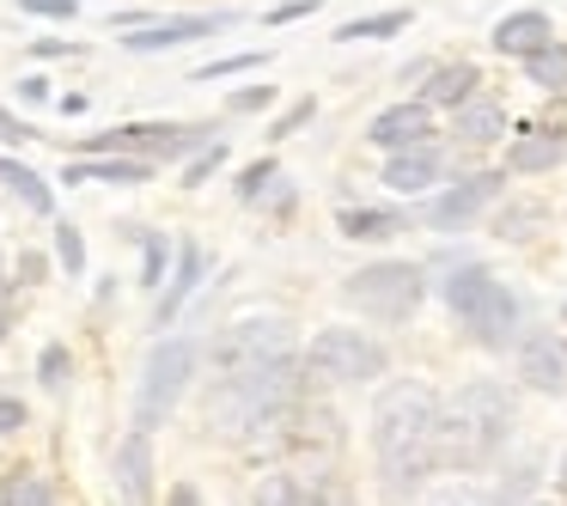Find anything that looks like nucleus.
<instances>
[{
  "instance_id": "nucleus-25",
  "label": "nucleus",
  "mask_w": 567,
  "mask_h": 506,
  "mask_svg": "<svg viewBox=\"0 0 567 506\" xmlns=\"http://www.w3.org/2000/svg\"><path fill=\"white\" fill-rule=\"evenodd\" d=\"M0 506H55V488L38 469H7L0 476Z\"/></svg>"
},
{
  "instance_id": "nucleus-29",
  "label": "nucleus",
  "mask_w": 567,
  "mask_h": 506,
  "mask_svg": "<svg viewBox=\"0 0 567 506\" xmlns=\"http://www.w3.org/2000/svg\"><path fill=\"white\" fill-rule=\"evenodd\" d=\"M38 379H43V391H68V379H74V354H68L62 342H50L43 360H38Z\"/></svg>"
},
{
  "instance_id": "nucleus-9",
  "label": "nucleus",
  "mask_w": 567,
  "mask_h": 506,
  "mask_svg": "<svg viewBox=\"0 0 567 506\" xmlns=\"http://www.w3.org/2000/svg\"><path fill=\"white\" fill-rule=\"evenodd\" d=\"M501 184H506V165L501 172H464L452 189L421 196V226H427V233H464V226L501 196Z\"/></svg>"
},
{
  "instance_id": "nucleus-45",
  "label": "nucleus",
  "mask_w": 567,
  "mask_h": 506,
  "mask_svg": "<svg viewBox=\"0 0 567 506\" xmlns=\"http://www.w3.org/2000/svg\"><path fill=\"white\" fill-rule=\"evenodd\" d=\"M55 104H62V116H86V92H62V99H55Z\"/></svg>"
},
{
  "instance_id": "nucleus-47",
  "label": "nucleus",
  "mask_w": 567,
  "mask_h": 506,
  "mask_svg": "<svg viewBox=\"0 0 567 506\" xmlns=\"http://www.w3.org/2000/svg\"><path fill=\"white\" fill-rule=\"evenodd\" d=\"M555 482H561V488H567V457H561V476H555Z\"/></svg>"
},
{
  "instance_id": "nucleus-39",
  "label": "nucleus",
  "mask_w": 567,
  "mask_h": 506,
  "mask_svg": "<svg viewBox=\"0 0 567 506\" xmlns=\"http://www.w3.org/2000/svg\"><path fill=\"white\" fill-rule=\"evenodd\" d=\"M257 202H262V208H275V214H293V202H299V189H293V184H287V177H275V184H269V189H262V196H257Z\"/></svg>"
},
{
  "instance_id": "nucleus-19",
  "label": "nucleus",
  "mask_w": 567,
  "mask_h": 506,
  "mask_svg": "<svg viewBox=\"0 0 567 506\" xmlns=\"http://www.w3.org/2000/svg\"><path fill=\"white\" fill-rule=\"evenodd\" d=\"M202 269H208V257H202V245H196V238H184V245H177V275L159 287V306H153V323H159V330H165V323H172L177 311L189 306V293L202 287Z\"/></svg>"
},
{
  "instance_id": "nucleus-42",
  "label": "nucleus",
  "mask_w": 567,
  "mask_h": 506,
  "mask_svg": "<svg viewBox=\"0 0 567 506\" xmlns=\"http://www.w3.org/2000/svg\"><path fill=\"white\" fill-rule=\"evenodd\" d=\"M19 99H25V104H50V80L25 74V80H19Z\"/></svg>"
},
{
  "instance_id": "nucleus-33",
  "label": "nucleus",
  "mask_w": 567,
  "mask_h": 506,
  "mask_svg": "<svg viewBox=\"0 0 567 506\" xmlns=\"http://www.w3.org/2000/svg\"><path fill=\"white\" fill-rule=\"evenodd\" d=\"M55 262H62L68 275L86 269V238H80V226H55Z\"/></svg>"
},
{
  "instance_id": "nucleus-6",
  "label": "nucleus",
  "mask_w": 567,
  "mask_h": 506,
  "mask_svg": "<svg viewBox=\"0 0 567 506\" xmlns=\"http://www.w3.org/2000/svg\"><path fill=\"white\" fill-rule=\"evenodd\" d=\"M196 354L202 348L189 342V335H172V342H159L147 354V366H141V391H135V427L141 433L165 427V415L177 409L184 384L196 379Z\"/></svg>"
},
{
  "instance_id": "nucleus-49",
  "label": "nucleus",
  "mask_w": 567,
  "mask_h": 506,
  "mask_svg": "<svg viewBox=\"0 0 567 506\" xmlns=\"http://www.w3.org/2000/svg\"><path fill=\"white\" fill-rule=\"evenodd\" d=\"M561 318H567V306H561Z\"/></svg>"
},
{
  "instance_id": "nucleus-3",
  "label": "nucleus",
  "mask_w": 567,
  "mask_h": 506,
  "mask_svg": "<svg viewBox=\"0 0 567 506\" xmlns=\"http://www.w3.org/2000/svg\"><path fill=\"white\" fill-rule=\"evenodd\" d=\"M518 415V396L501 379H470L440 403V433H433V457L440 469H476L506 445Z\"/></svg>"
},
{
  "instance_id": "nucleus-15",
  "label": "nucleus",
  "mask_w": 567,
  "mask_h": 506,
  "mask_svg": "<svg viewBox=\"0 0 567 506\" xmlns=\"http://www.w3.org/2000/svg\"><path fill=\"white\" fill-rule=\"evenodd\" d=\"M518 379H525L530 391H543V396L567 391V354H561V342H555L549 330H530L525 342H518Z\"/></svg>"
},
{
  "instance_id": "nucleus-10",
  "label": "nucleus",
  "mask_w": 567,
  "mask_h": 506,
  "mask_svg": "<svg viewBox=\"0 0 567 506\" xmlns=\"http://www.w3.org/2000/svg\"><path fill=\"white\" fill-rule=\"evenodd\" d=\"M238 13L233 7H220V13H172V19H153V25H135L123 38L128 55H159V50H184V43H202L214 38V31H233Z\"/></svg>"
},
{
  "instance_id": "nucleus-8",
  "label": "nucleus",
  "mask_w": 567,
  "mask_h": 506,
  "mask_svg": "<svg viewBox=\"0 0 567 506\" xmlns=\"http://www.w3.org/2000/svg\"><path fill=\"white\" fill-rule=\"evenodd\" d=\"M281 354H293L287 318H245V323L214 335V372H250V366L281 360Z\"/></svg>"
},
{
  "instance_id": "nucleus-2",
  "label": "nucleus",
  "mask_w": 567,
  "mask_h": 506,
  "mask_svg": "<svg viewBox=\"0 0 567 506\" xmlns=\"http://www.w3.org/2000/svg\"><path fill=\"white\" fill-rule=\"evenodd\" d=\"M299 396H306V360L293 354L262 360L250 372H220L208 391V427L226 440H257V433L287 427Z\"/></svg>"
},
{
  "instance_id": "nucleus-7",
  "label": "nucleus",
  "mask_w": 567,
  "mask_h": 506,
  "mask_svg": "<svg viewBox=\"0 0 567 506\" xmlns=\"http://www.w3.org/2000/svg\"><path fill=\"white\" fill-rule=\"evenodd\" d=\"M306 372L311 379H330V384H372L391 372V354L367 330H318L306 348Z\"/></svg>"
},
{
  "instance_id": "nucleus-21",
  "label": "nucleus",
  "mask_w": 567,
  "mask_h": 506,
  "mask_svg": "<svg viewBox=\"0 0 567 506\" xmlns=\"http://www.w3.org/2000/svg\"><path fill=\"white\" fill-rule=\"evenodd\" d=\"M0 184L13 189V196H19V202H25V208H31V214H38V220H50V214H55V189H50V184H43V177H38V172H31V165H25V159H13V153H0Z\"/></svg>"
},
{
  "instance_id": "nucleus-24",
  "label": "nucleus",
  "mask_w": 567,
  "mask_h": 506,
  "mask_svg": "<svg viewBox=\"0 0 567 506\" xmlns=\"http://www.w3.org/2000/svg\"><path fill=\"white\" fill-rule=\"evenodd\" d=\"M409 7H384V13H372V19H348V25H336V43H384V38H396V31H409Z\"/></svg>"
},
{
  "instance_id": "nucleus-4",
  "label": "nucleus",
  "mask_w": 567,
  "mask_h": 506,
  "mask_svg": "<svg viewBox=\"0 0 567 506\" xmlns=\"http://www.w3.org/2000/svg\"><path fill=\"white\" fill-rule=\"evenodd\" d=\"M445 299H452V311L470 323V335H476L482 348H513V342H518V323H525V311H518V299L506 293V287L494 281L482 262L457 269L452 281H445Z\"/></svg>"
},
{
  "instance_id": "nucleus-32",
  "label": "nucleus",
  "mask_w": 567,
  "mask_h": 506,
  "mask_svg": "<svg viewBox=\"0 0 567 506\" xmlns=\"http://www.w3.org/2000/svg\"><path fill=\"white\" fill-rule=\"evenodd\" d=\"M311 116H318V99H293V104H287V111L269 123V141H287V135H299V128H306Z\"/></svg>"
},
{
  "instance_id": "nucleus-20",
  "label": "nucleus",
  "mask_w": 567,
  "mask_h": 506,
  "mask_svg": "<svg viewBox=\"0 0 567 506\" xmlns=\"http://www.w3.org/2000/svg\"><path fill=\"white\" fill-rule=\"evenodd\" d=\"M153 159L141 153H99V159H74L62 172V184H147Z\"/></svg>"
},
{
  "instance_id": "nucleus-38",
  "label": "nucleus",
  "mask_w": 567,
  "mask_h": 506,
  "mask_svg": "<svg viewBox=\"0 0 567 506\" xmlns=\"http://www.w3.org/2000/svg\"><path fill=\"white\" fill-rule=\"evenodd\" d=\"M0 141H7V147H25V141H38V128H31L25 116H13L7 104H0Z\"/></svg>"
},
{
  "instance_id": "nucleus-27",
  "label": "nucleus",
  "mask_w": 567,
  "mask_h": 506,
  "mask_svg": "<svg viewBox=\"0 0 567 506\" xmlns=\"http://www.w3.org/2000/svg\"><path fill=\"white\" fill-rule=\"evenodd\" d=\"M257 68H269V50H238V55H220V62L196 68V86H208V80H238V74H257Z\"/></svg>"
},
{
  "instance_id": "nucleus-1",
  "label": "nucleus",
  "mask_w": 567,
  "mask_h": 506,
  "mask_svg": "<svg viewBox=\"0 0 567 506\" xmlns=\"http://www.w3.org/2000/svg\"><path fill=\"white\" fill-rule=\"evenodd\" d=\"M433 433H440V396L421 379H391L372 403V452H379L384 488L403 500L415 494V482L427 469H440L433 457Z\"/></svg>"
},
{
  "instance_id": "nucleus-5",
  "label": "nucleus",
  "mask_w": 567,
  "mask_h": 506,
  "mask_svg": "<svg viewBox=\"0 0 567 506\" xmlns=\"http://www.w3.org/2000/svg\"><path fill=\"white\" fill-rule=\"evenodd\" d=\"M427 299V269L421 262H367V269L348 275V306H360L379 323H403L415 318V306Z\"/></svg>"
},
{
  "instance_id": "nucleus-13",
  "label": "nucleus",
  "mask_w": 567,
  "mask_h": 506,
  "mask_svg": "<svg viewBox=\"0 0 567 506\" xmlns=\"http://www.w3.org/2000/svg\"><path fill=\"white\" fill-rule=\"evenodd\" d=\"M506 135H513V123H506V104L494 99V92H476V99H464L452 111V141L464 153H488V147H501Z\"/></svg>"
},
{
  "instance_id": "nucleus-18",
  "label": "nucleus",
  "mask_w": 567,
  "mask_h": 506,
  "mask_svg": "<svg viewBox=\"0 0 567 506\" xmlns=\"http://www.w3.org/2000/svg\"><path fill=\"white\" fill-rule=\"evenodd\" d=\"M116 494H123V506H147V494H153V433L135 427L116 445Z\"/></svg>"
},
{
  "instance_id": "nucleus-28",
  "label": "nucleus",
  "mask_w": 567,
  "mask_h": 506,
  "mask_svg": "<svg viewBox=\"0 0 567 506\" xmlns=\"http://www.w3.org/2000/svg\"><path fill=\"white\" fill-rule=\"evenodd\" d=\"M165 262H172V238L141 233V287H165Z\"/></svg>"
},
{
  "instance_id": "nucleus-41",
  "label": "nucleus",
  "mask_w": 567,
  "mask_h": 506,
  "mask_svg": "<svg viewBox=\"0 0 567 506\" xmlns=\"http://www.w3.org/2000/svg\"><path fill=\"white\" fill-rule=\"evenodd\" d=\"M31 55H38V62H62V55H86V50L68 43V38H38V43H31Z\"/></svg>"
},
{
  "instance_id": "nucleus-30",
  "label": "nucleus",
  "mask_w": 567,
  "mask_h": 506,
  "mask_svg": "<svg viewBox=\"0 0 567 506\" xmlns=\"http://www.w3.org/2000/svg\"><path fill=\"white\" fill-rule=\"evenodd\" d=\"M537 226H543V208H537V202H525V208H506L501 220H494V233L513 238V245H518V238H530Z\"/></svg>"
},
{
  "instance_id": "nucleus-44",
  "label": "nucleus",
  "mask_w": 567,
  "mask_h": 506,
  "mask_svg": "<svg viewBox=\"0 0 567 506\" xmlns=\"http://www.w3.org/2000/svg\"><path fill=\"white\" fill-rule=\"evenodd\" d=\"M165 506H202V488L196 482H177V488L165 494Z\"/></svg>"
},
{
  "instance_id": "nucleus-37",
  "label": "nucleus",
  "mask_w": 567,
  "mask_h": 506,
  "mask_svg": "<svg viewBox=\"0 0 567 506\" xmlns=\"http://www.w3.org/2000/svg\"><path fill=\"white\" fill-rule=\"evenodd\" d=\"M19 13H31V19H80V0H19Z\"/></svg>"
},
{
  "instance_id": "nucleus-14",
  "label": "nucleus",
  "mask_w": 567,
  "mask_h": 506,
  "mask_svg": "<svg viewBox=\"0 0 567 506\" xmlns=\"http://www.w3.org/2000/svg\"><path fill=\"white\" fill-rule=\"evenodd\" d=\"M440 177H445V147H440V135L384 159V189H396V196H433V189H440Z\"/></svg>"
},
{
  "instance_id": "nucleus-48",
  "label": "nucleus",
  "mask_w": 567,
  "mask_h": 506,
  "mask_svg": "<svg viewBox=\"0 0 567 506\" xmlns=\"http://www.w3.org/2000/svg\"><path fill=\"white\" fill-rule=\"evenodd\" d=\"M0 281H7V257H0Z\"/></svg>"
},
{
  "instance_id": "nucleus-26",
  "label": "nucleus",
  "mask_w": 567,
  "mask_h": 506,
  "mask_svg": "<svg viewBox=\"0 0 567 506\" xmlns=\"http://www.w3.org/2000/svg\"><path fill=\"white\" fill-rule=\"evenodd\" d=\"M318 494H323V488H306L293 469H275V476H262L257 506H318Z\"/></svg>"
},
{
  "instance_id": "nucleus-43",
  "label": "nucleus",
  "mask_w": 567,
  "mask_h": 506,
  "mask_svg": "<svg viewBox=\"0 0 567 506\" xmlns=\"http://www.w3.org/2000/svg\"><path fill=\"white\" fill-rule=\"evenodd\" d=\"M19 427H25V403L0 396V433H19Z\"/></svg>"
},
{
  "instance_id": "nucleus-23",
  "label": "nucleus",
  "mask_w": 567,
  "mask_h": 506,
  "mask_svg": "<svg viewBox=\"0 0 567 506\" xmlns=\"http://www.w3.org/2000/svg\"><path fill=\"white\" fill-rule=\"evenodd\" d=\"M336 226H342V238H354V245H384V238L403 233V214H391V208H342Z\"/></svg>"
},
{
  "instance_id": "nucleus-36",
  "label": "nucleus",
  "mask_w": 567,
  "mask_h": 506,
  "mask_svg": "<svg viewBox=\"0 0 567 506\" xmlns=\"http://www.w3.org/2000/svg\"><path fill=\"white\" fill-rule=\"evenodd\" d=\"M269 104H275V86H245V92L226 99V116H257V111H269Z\"/></svg>"
},
{
  "instance_id": "nucleus-34",
  "label": "nucleus",
  "mask_w": 567,
  "mask_h": 506,
  "mask_svg": "<svg viewBox=\"0 0 567 506\" xmlns=\"http://www.w3.org/2000/svg\"><path fill=\"white\" fill-rule=\"evenodd\" d=\"M275 177H281V165H275V159H257V165H245V172H238V202H257L262 189L275 184Z\"/></svg>"
},
{
  "instance_id": "nucleus-35",
  "label": "nucleus",
  "mask_w": 567,
  "mask_h": 506,
  "mask_svg": "<svg viewBox=\"0 0 567 506\" xmlns=\"http://www.w3.org/2000/svg\"><path fill=\"white\" fill-rule=\"evenodd\" d=\"M427 506H513L506 494H488V488H445V494H433Z\"/></svg>"
},
{
  "instance_id": "nucleus-22",
  "label": "nucleus",
  "mask_w": 567,
  "mask_h": 506,
  "mask_svg": "<svg viewBox=\"0 0 567 506\" xmlns=\"http://www.w3.org/2000/svg\"><path fill=\"white\" fill-rule=\"evenodd\" d=\"M518 68H525V80H530L537 92H549V99H567V38H549L537 55H525Z\"/></svg>"
},
{
  "instance_id": "nucleus-11",
  "label": "nucleus",
  "mask_w": 567,
  "mask_h": 506,
  "mask_svg": "<svg viewBox=\"0 0 567 506\" xmlns=\"http://www.w3.org/2000/svg\"><path fill=\"white\" fill-rule=\"evenodd\" d=\"M433 116H440L433 104H421V99H396V104H384V111H372L367 141H372V147H384V153L421 147V141L440 135V123H433Z\"/></svg>"
},
{
  "instance_id": "nucleus-46",
  "label": "nucleus",
  "mask_w": 567,
  "mask_h": 506,
  "mask_svg": "<svg viewBox=\"0 0 567 506\" xmlns=\"http://www.w3.org/2000/svg\"><path fill=\"white\" fill-rule=\"evenodd\" d=\"M19 275H25V281H43V257H38V250H25V257H19Z\"/></svg>"
},
{
  "instance_id": "nucleus-31",
  "label": "nucleus",
  "mask_w": 567,
  "mask_h": 506,
  "mask_svg": "<svg viewBox=\"0 0 567 506\" xmlns=\"http://www.w3.org/2000/svg\"><path fill=\"white\" fill-rule=\"evenodd\" d=\"M220 165H226V141H214V147H202L196 159H184V189H202Z\"/></svg>"
},
{
  "instance_id": "nucleus-16",
  "label": "nucleus",
  "mask_w": 567,
  "mask_h": 506,
  "mask_svg": "<svg viewBox=\"0 0 567 506\" xmlns=\"http://www.w3.org/2000/svg\"><path fill=\"white\" fill-rule=\"evenodd\" d=\"M555 38V19L543 13V7H518V13H506L501 25H494V55H506V62H525V55H537L543 43Z\"/></svg>"
},
{
  "instance_id": "nucleus-12",
  "label": "nucleus",
  "mask_w": 567,
  "mask_h": 506,
  "mask_svg": "<svg viewBox=\"0 0 567 506\" xmlns=\"http://www.w3.org/2000/svg\"><path fill=\"white\" fill-rule=\"evenodd\" d=\"M567 165V135L555 123H518L506 135V177H543Z\"/></svg>"
},
{
  "instance_id": "nucleus-40",
  "label": "nucleus",
  "mask_w": 567,
  "mask_h": 506,
  "mask_svg": "<svg viewBox=\"0 0 567 506\" xmlns=\"http://www.w3.org/2000/svg\"><path fill=\"white\" fill-rule=\"evenodd\" d=\"M311 13H318V0H281V7H269L262 19H269V25H293V19H311Z\"/></svg>"
},
{
  "instance_id": "nucleus-17",
  "label": "nucleus",
  "mask_w": 567,
  "mask_h": 506,
  "mask_svg": "<svg viewBox=\"0 0 567 506\" xmlns=\"http://www.w3.org/2000/svg\"><path fill=\"white\" fill-rule=\"evenodd\" d=\"M482 92V68L464 62V55H452V62H433L427 80H421V104H433V111H457L464 99H476Z\"/></svg>"
}]
</instances>
